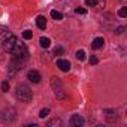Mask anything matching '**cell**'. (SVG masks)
I'll use <instances>...</instances> for the list:
<instances>
[{
    "mask_svg": "<svg viewBox=\"0 0 127 127\" xmlns=\"http://www.w3.org/2000/svg\"><path fill=\"white\" fill-rule=\"evenodd\" d=\"M97 63H99V58L96 55H91L90 57V64H97Z\"/></svg>",
    "mask_w": 127,
    "mask_h": 127,
    "instance_id": "603a6c76",
    "label": "cell"
},
{
    "mask_svg": "<svg viewBox=\"0 0 127 127\" xmlns=\"http://www.w3.org/2000/svg\"><path fill=\"white\" fill-rule=\"evenodd\" d=\"M51 87L54 88V93H55V97L57 99H64L66 97V94L63 93V88H61V82H60V79L58 78H51Z\"/></svg>",
    "mask_w": 127,
    "mask_h": 127,
    "instance_id": "3957f363",
    "label": "cell"
},
{
    "mask_svg": "<svg viewBox=\"0 0 127 127\" xmlns=\"http://www.w3.org/2000/svg\"><path fill=\"white\" fill-rule=\"evenodd\" d=\"M51 17H52L55 21L63 20V14H61V12H58V11H51Z\"/></svg>",
    "mask_w": 127,
    "mask_h": 127,
    "instance_id": "4fadbf2b",
    "label": "cell"
},
{
    "mask_svg": "<svg viewBox=\"0 0 127 127\" xmlns=\"http://www.w3.org/2000/svg\"><path fill=\"white\" fill-rule=\"evenodd\" d=\"M48 114H49V109H46V108H45V109H40V112H39V117H40V118H45Z\"/></svg>",
    "mask_w": 127,
    "mask_h": 127,
    "instance_id": "44dd1931",
    "label": "cell"
},
{
    "mask_svg": "<svg viewBox=\"0 0 127 127\" xmlns=\"http://www.w3.org/2000/svg\"><path fill=\"white\" fill-rule=\"evenodd\" d=\"M11 54H14L17 58H23V60H26V58L29 57V49H27V46H26L23 42L17 40V43H15V46H14V49H12Z\"/></svg>",
    "mask_w": 127,
    "mask_h": 127,
    "instance_id": "7a4b0ae2",
    "label": "cell"
},
{
    "mask_svg": "<svg viewBox=\"0 0 127 127\" xmlns=\"http://www.w3.org/2000/svg\"><path fill=\"white\" fill-rule=\"evenodd\" d=\"M123 32H124V27H118V29L115 30V33H117V34H123Z\"/></svg>",
    "mask_w": 127,
    "mask_h": 127,
    "instance_id": "d4e9b609",
    "label": "cell"
},
{
    "mask_svg": "<svg viewBox=\"0 0 127 127\" xmlns=\"http://www.w3.org/2000/svg\"><path fill=\"white\" fill-rule=\"evenodd\" d=\"M46 126H48V127H54V126H55V127H61V126H63V121H61L60 118H52V120H49V121L46 123Z\"/></svg>",
    "mask_w": 127,
    "mask_h": 127,
    "instance_id": "7c38bea8",
    "label": "cell"
},
{
    "mask_svg": "<svg viewBox=\"0 0 127 127\" xmlns=\"http://www.w3.org/2000/svg\"><path fill=\"white\" fill-rule=\"evenodd\" d=\"M76 58L82 61V60L85 58V51H84V49H78V51H76Z\"/></svg>",
    "mask_w": 127,
    "mask_h": 127,
    "instance_id": "2e32d148",
    "label": "cell"
},
{
    "mask_svg": "<svg viewBox=\"0 0 127 127\" xmlns=\"http://www.w3.org/2000/svg\"><path fill=\"white\" fill-rule=\"evenodd\" d=\"M17 97L21 102H30L33 99V93L26 84H20V85H17Z\"/></svg>",
    "mask_w": 127,
    "mask_h": 127,
    "instance_id": "6da1fadb",
    "label": "cell"
},
{
    "mask_svg": "<svg viewBox=\"0 0 127 127\" xmlns=\"http://www.w3.org/2000/svg\"><path fill=\"white\" fill-rule=\"evenodd\" d=\"M103 45H105V40H103V37H96V39L93 40V43H91V46H93L94 49H100Z\"/></svg>",
    "mask_w": 127,
    "mask_h": 127,
    "instance_id": "30bf717a",
    "label": "cell"
},
{
    "mask_svg": "<svg viewBox=\"0 0 127 127\" xmlns=\"http://www.w3.org/2000/svg\"><path fill=\"white\" fill-rule=\"evenodd\" d=\"M63 54H64V48L55 46V49H54V55H63Z\"/></svg>",
    "mask_w": 127,
    "mask_h": 127,
    "instance_id": "e0dca14e",
    "label": "cell"
},
{
    "mask_svg": "<svg viewBox=\"0 0 127 127\" xmlns=\"http://www.w3.org/2000/svg\"><path fill=\"white\" fill-rule=\"evenodd\" d=\"M23 37H24V39H32V37H33L32 30H24V32H23Z\"/></svg>",
    "mask_w": 127,
    "mask_h": 127,
    "instance_id": "d6986e66",
    "label": "cell"
},
{
    "mask_svg": "<svg viewBox=\"0 0 127 127\" xmlns=\"http://www.w3.org/2000/svg\"><path fill=\"white\" fill-rule=\"evenodd\" d=\"M57 67L63 72H69L70 70V61L64 60V58H58L57 60Z\"/></svg>",
    "mask_w": 127,
    "mask_h": 127,
    "instance_id": "5b68a950",
    "label": "cell"
},
{
    "mask_svg": "<svg viewBox=\"0 0 127 127\" xmlns=\"http://www.w3.org/2000/svg\"><path fill=\"white\" fill-rule=\"evenodd\" d=\"M96 3H97L99 6H103V5H105V0H96Z\"/></svg>",
    "mask_w": 127,
    "mask_h": 127,
    "instance_id": "484cf974",
    "label": "cell"
},
{
    "mask_svg": "<svg viewBox=\"0 0 127 127\" xmlns=\"http://www.w3.org/2000/svg\"><path fill=\"white\" fill-rule=\"evenodd\" d=\"M105 114H108V120H109V121H115V120H117V112L105 109Z\"/></svg>",
    "mask_w": 127,
    "mask_h": 127,
    "instance_id": "9a60e30c",
    "label": "cell"
},
{
    "mask_svg": "<svg viewBox=\"0 0 127 127\" xmlns=\"http://www.w3.org/2000/svg\"><path fill=\"white\" fill-rule=\"evenodd\" d=\"M15 114H17V112H15V109L9 108V109H6L2 115H3V120H5V121H9V123H11V121H14V120H15Z\"/></svg>",
    "mask_w": 127,
    "mask_h": 127,
    "instance_id": "52a82bcc",
    "label": "cell"
},
{
    "mask_svg": "<svg viewBox=\"0 0 127 127\" xmlns=\"http://www.w3.org/2000/svg\"><path fill=\"white\" fill-rule=\"evenodd\" d=\"M85 5H87L88 8H94V6H97L96 0H85Z\"/></svg>",
    "mask_w": 127,
    "mask_h": 127,
    "instance_id": "ffe728a7",
    "label": "cell"
},
{
    "mask_svg": "<svg viewBox=\"0 0 127 127\" xmlns=\"http://www.w3.org/2000/svg\"><path fill=\"white\" fill-rule=\"evenodd\" d=\"M27 78H29V81H32V82H34V84H37V82H40V73L39 72H36V70H29L27 72Z\"/></svg>",
    "mask_w": 127,
    "mask_h": 127,
    "instance_id": "8992f818",
    "label": "cell"
},
{
    "mask_svg": "<svg viewBox=\"0 0 127 127\" xmlns=\"http://www.w3.org/2000/svg\"><path fill=\"white\" fill-rule=\"evenodd\" d=\"M36 24H37V27H39V29H42V30H43V29L46 27V18H45L43 15H39V17L36 18Z\"/></svg>",
    "mask_w": 127,
    "mask_h": 127,
    "instance_id": "8fae6325",
    "label": "cell"
},
{
    "mask_svg": "<svg viewBox=\"0 0 127 127\" xmlns=\"http://www.w3.org/2000/svg\"><path fill=\"white\" fill-rule=\"evenodd\" d=\"M118 15H120L121 18H126V17H127V8H126V6H123V8L118 11Z\"/></svg>",
    "mask_w": 127,
    "mask_h": 127,
    "instance_id": "ac0fdd59",
    "label": "cell"
},
{
    "mask_svg": "<svg viewBox=\"0 0 127 127\" xmlns=\"http://www.w3.org/2000/svg\"><path fill=\"white\" fill-rule=\"evenodd\" d=\"M9 87H11V85H9V82H8V81H5V82L2 84V91H8V90H9Z\"/></svg>",
    "mask_w": 127,
    "mask_h": 127,
    "instance_id": "cb8c5ba5",
    "label": "cell"
},
{
    "mask_svg": "<svg viewBox=\"0 0 127 127\" xmlns=\"http://www.w3.org/2000/svg\"><path fill=\"white\" fill-rule=\"evenodd\" d=\"M70 124L75 126V127H81V126H84V118H82L81 115H72Z\"/></svg>",
    "mask_w": 127,
    "mask_h": 127,
    "instance_id": "9c48e42d",
    "label": "cell"
},
{
    "mask_svg": "<svg viewBox=\"0 0 127 127\" xmlns=\"http://www.w3.org/2000/svg\"><path fill=\"white\" fill-rule=\"evenodd\" d=\"M39 43H40L42 48H48L49 43H51V40H49L48 37H40V39H39Z\"/></svg>",
    "mask_w": 127,
    "mask_h": 127,
    "instance_id": "5bb4252c",
    "label": "cell"
},
{
    "mask_svg": "<svg viewBox=\"0 0 127 127\" xmlns=\"http://www.w3.org/2000/svg\"><path fill=\"white\" fill-rule=\"evenodd\" d=\"M9 36H12V33H11V30L8 29V27H5V26H0V40L2 42H5Z\"/></svg>",
    "mask_w": 127,
    "mask_h": 127,
    "instance_id": "ba28073f",
    "label": "cell"
},
{
    "mask_svg": "<svg viewBox=\"0 0 127 127\" xmlns=\"http://www.w3.org/2000/svg\"><path fill=\"white\" fill-rule=\"evenodd\" d=\"M75 12L79 14V15H85V14H87V9H84V8H76Z\"/></svg>",
    "mask_w": 127,
    "mask_h": 127,
    "instance_id": "7402d4cb",
    "label": "cell"
},
{
    "mask_svg": "<svg viewBox=\"0 0 127 127\" xmlns=\"http://www.w3.org/2000/svg\"><path fill=\"white\" fill-rule=\"evenodd\" d=\"M17 37L12 34V36H9L5 42H3V46H5V49L8 51V52H12V49H14V46H15V43H17Z\"/></svg>",
    "mask_w": 127,
    "mask_h": 127,
    "instance_id": "277c9868",
    "label": "cell"
}]
</instances>
